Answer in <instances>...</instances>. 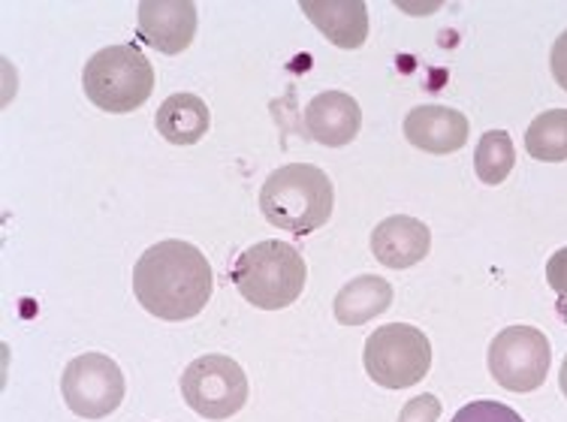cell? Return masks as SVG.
<instances>
[{
  "label": "cell",
  "instance_id": "10",
  "mask_svg": "<svg viewBox=\"0 0 567 422\" xmlns=\"http://www.w3.org/2000/svg\"><path fill=\"white\" fill-rule=\"evenodd\" d=\"M429 248H432V233L416 217H386L371 233V254L386 269H411L429 257Z\"/></svg>",
  "mask_w": 567,
  "mask_h": 422
},
{
  "label": "cell",
  "instance_id": "17",
  "mask_svg": "<svg viewBox=\"0 0 567 422\" xmlns=\"http://www.w3.org/2000/svg\"><path fill=\"white\" fill-rule=\"evenodd\" d=\"M513 163H516V152H513L511 133H483L481 145L474 152V173H477L483 185H502L504 178L513 173Z\"/></svg>",
  "mask_w": 567,
  "mask_h": 422
},
{
  "label": "cell",
  "instance_id": "6",
  "mask_svg": "<svg viewBox=\"0 0 567 422\" xmlns=\"http://www.w3.org/2000/svg\"><path fill=\"white\" fill-rule=\"evenodd\" d=\"M187 408L206 420H229L248 404V378L236 359L208 353L194 359L182 374Z\"/></svg>",
  "mask_w": 567,
  "mask_h": 422
},
{
  "label": "cell",
  "instance_id": "9",
  "mask_svg": "<svg viewBox=\"0 0 567 422\" xmlns=\"http://www.w3.org/2000/svg\"><path fill=\"white\" fill-rule=\"evenodd\" d=\"M197 37V7L190 0H142L140 40L164 54L185 52Z\"/></svg>",
  "mask_w": 567,
  "mask_h": 422
},
{
  "label": "cell",
  "instance_id": "21",
  "mask_svg": "<svg viewBox=\"0 0 567 422\" xmlns=\"http://www.w3.org/2000/svg\"><path fill=\"white\" fill-rule=\"evenodd\" d=\"M549 64H553V76H556L558 88H565L567 91V31L561 33L553 45V58H549Z\"/></svg>",
  "mask_w": 567,
  "mask_h": 422
},
{
  "label": "cell",
  "instance_id": "20",
  "mask_svg": "<svg viewBox=\"0 0 567 422\" xmlns=\"http://www.w3.org/2000/svg\"><path fill=\"white\" fill-rule=\"evenodd\" d=\"M546 281H549V287H553L561 299H567V248L556 250V254L549 257V263H546Z\"/></svg>",
  "mask_w": 567,
  "mask_h": 422
},
{
  "label": "cell",
  "instance_id": "1",
  "mask_svg": "<svg viewBox=\"0 0 567 422\" xmlns=\"http://www.w3.org/2000/svg\"><path fill=\"white\" fill-rule=\"evenodd\" d=\"M215 275L206 254L190 241H157L133 266V292L148 315L161 320H190L212 299Z\"/></svg>",
  "mask_w": 567,
  "mask_h": 422
},
{
  "label": "cell",
  "instance_id": "2",
  "mask_svg": "<svg viewBox=\"0 0 567 422\" xmlns=\"http://www.w3.org/2000/svg\"><path fill=\"white\" fill-rule=\"evenodd\" d=\"M336 206V191L329 175L311 163H287L275 169L260 191L262 217L278 229L311 236L327 227Z\"/></svg>",
  "mask_w": 567,
  "mask_h": 422
},
{
  "label": "cell",
  "instance_id": "11",
  "mask_svg": "<svg viewBox=\"0 0 567 422\" xmlns=\"http://www.w3.org/2000/svg\"><path fill=\"white\" fill-rule=\"evenodd\" d=\"M362 109L344 91H323L306 106L308 136L327 148H341L360 136Z\"/></svg>",
  "mask_w": 567,
  "mask_h": 422
},
{
  "label": "cell",
  "instance_id": "16",
  "mask_svg": "<svg viewBox=\"0 0 567 422\" xmlns=\"http://www.w3.org/2000/svg\"><path fill=\"white\" fill-rule=\"evenodd\" d=\"M525 152L544 163L567 161V109H549L532 121L525 131Z\"/></svg>",
  "mask_w": 567,
  "mask_h": 422
},
{
  "label": "cell",
  "instance_id": "15",
  "mask_svg": "<svg viewBox=\"0 0 567 422\" xmlns=\"http://www.w3.org/2000/svg\"><path fill=\"white\" fill-rule=\"evenodd\" d=\"M393 305V287L378 275H360L350 284H344L336 296V320L341 326H362L381 317Z\"/></svg>",
  "mask_w": 567,
  "mask_h": 422
},
{
  "label": "cell",
  "instance_id": "18",
  "mask_svg": "<svg viewBox=\"0 0 567 422\" xmlns=\"http://www.w3.org/2000/svg\"><path fill=\"white\" fill-rule=\"evenodd\" d=\"M453 422H525L519 413L502 404V401H492V399H481V401H471L465 404L462 411L453 416Z\"/></svg>",
  "mask_w": 567,
  "mask_h": 422
},
{
  "label": "cell",
  "instance_id": "14",
  "mask_svg": "<svg viewBox=\"0 0 567 422\" xmlns=\"http://www.w3.org/2000/svg\"><path fill=\"white\" fill-rule=\"evenodd\" d=\"M154 124L157 133L173 145H197L208 133L212 115L206 100H199L197 94H173L161 103Z\"/></svg>",
  "mask_w": 567,
  "mask_h": 422
},
{
  "label": "cell",
  "instance_id": "5",
  "mask_svg": "<svg viewBox=\"0 0 567 422\" xmlns=\"http://www.w3.org/2000/svg\"><path fill=\"white\" fill-rule=\"evenodd\" d=\"M369 378L383 390H408L432 369V344L423 329L411 323H390L374 329L362 353Z\"/></svg>",
  "mask_w": 567,
  "mask_h": 422
},
{
  "label": "cell",
  "instance_id": "7",
  "mask_svg": "<svg viewBox=\"0 0 567 422\" xmlns=\"http://www.w3.org/2000/svg\"><path fill=\"white\" fill-rule=\"evenodd\" d=\"M553 362L549 338L535 326L502 329L489 344V374L511 392H535L544 387Z\"/></svg>",
  "mask_w": 567,
  "mask_h": 422
},
{
  "label": "cell",
  "instance_id": "13",
  "mask_svg": "<svg viewBox=\"0 0 567 422\" xmlns=\"http://www.w3.org/2000/svg\"><path fill=\"white\" fill-rule=\"evenodd\" d=\"M299 10L339 49H360L369 40V7L362 0H302Z\"/></svg>",
  "mask_w": 567,
  "mask_h": 422
},
{
  "label": "cell",
  "instance_id": "4",
  "mask_svg": "<svg viewBox=\"0 0 567 422\" xmlns=\"http://www.w3.org/2000/svg\"><path fill=\"white\" fill-rule=\"evenodd\" d=\"M82 88L97 109L124 115L152 97L154 66L136 45H110L85 64Z\"/></svg>",
  "mask_w": 567,
  "mask_h": 422
},
{
  "label": "cell",
  "instance_id": "22",
  "mask_svg": "<svg viewBox=\"0 0 567 422\" xmlns=\"http://www.w3.org/2000/svg\"><path fill=\"white\" fill-rule=\"evenodd\" d=\"M558 383H561V392L567 395V357H565V366H561V378H558Z\"/></svg>",
  "mask_w": 567,
  "mask_h": 422
},
{
  "label": "cell",
  "instance_id": "19",
  "mask_svg": "<svg viewBox=\"0 0 567 422\" xmlns=\"http://www.w3.org/2000/svg\"><path fill=\"white\" fill-rule=\"evenodd\" d=\"M441 420V401L432 392H423L416 395L402 408L399 413V422H437Z\"/></svg>",
  "mask_w": 567,
  "mask_h": 422
},
{
  "label": "cell",
  "instance_id": "3",
  "mask_svg": "<svg viewBox=\"0 0 567 422\" xmlns=\"http://www.w3.org/2000/svg\"><path fill=\"white\" fill-rule=\"evenodd\" d=\"M229 278L245 302H251L260 311H281L306 290L308 266L293 245L269 238L241 250Z\"/></svg>",
  "mask_w": 567,
  "mask_h": 422
},
{
  "label": "cell",
  "instance_id": "8",
  "mask_svg": "<svg viewBox=\"0 0 567 422\" xmlns=\"http://www.w3.org/2000/svg\"><path fill=\"white\" fill-rule=\"evenodd\" d=\"M61 390L70 411L85 420H103L118 411L127 383L115 359L103 353H82L64 369Z\"/></svg>",
  "mask_w": 567,
  "mask_h": 422
},
{
  "label": "cell",
  "instance_id": "12",
  "mask_svg": "<svg viewBox=\"0 0 567 422\" xmlns=\"http://www.w3.org/2000/svg\"><path fill=\"white\" fill-rule=\"evenodd\" d=\"M404 136L425 154H453L468 142V119L447 106H416L404 119Z\"/></svg>",
  "mask_w": 567,
  "mask_h": 422
}]
</instances>
